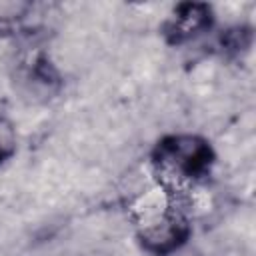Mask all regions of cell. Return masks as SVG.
Returning a JSON list of instances; mask_svg holds the SVG:
<instances>
[{"mask_svg":"<svg viewBox=\"0 0 256 256\" xmlns=\"http://www.w3.org/2000/svg\"><path fill=\"white\" fill-rule=\"evenodd\" d=\"M214 162L212 144L198 134H166L150 152V168L158 190L174 198L206 180Z\"/></svg>","mask_w":256,"mask_h":256,"instance_id":"obj_1","label":"cell"},{"mask_svg":"<svg viewBox=\"0 0 256 256\" xmlns=\"http://www.w3.org/2000/svg\"><path fill=\"white\" fill-rule=\"evenodd\" d=\"M190 232L192 226L186 212L180 208V198L168 194H164V204L146 212L144 220L138 224V240L154 256L188 244Z\"/></svg>","mask_w":256,"mask_h":256,"instance_id":"obj_2","label":"cell"},{"mask_svg":"<svg viewBox=\"0 0 256 256\" xmlns=\"http://www.w3.org/2000/svg\"><path fill=\"white\" fill-rule=\"evenodd\" d=\"M214 24L212 6L206 2H180L162 24V36L170 46L186 44L208 32Z\"/></svg>","mask_w":256,"mask_h":256,"instance_id":"obj_3","label":"cell"},{"mask_svg":"<svg viewBox=\"0 0 256 256\" xmlns=\"http://www.w3.org/2000/svg\"><path fill=\"white\" fill-rule=\"evenodd\" d=\"M250 44H252V30L248 26L228 28L220 36V48H224V52H228V54L244 52L250 48Z\"/></svg>","mask_w":256,"mask_h":256,"instance_id":"obj_4","label":"cell"},{"mask_svg":"<svg viewBox=\"0 0 256 256\" xmlns=\"http://www.w3.org/2000/svg\"><path fill=\"white\" fill-rule=\"evenodd\" d=\"M16 144H18V138H16L14 124L8 118L0 116V166L16 154Z\"/></svg>","mask_w":256,"mask_h":256,"instance_id":"obj_5","label":"cell"},{"mask_svg":"<svg viewBox=\"0 0 256 256\" xmlns=\"http://www.w3.org/2000/svg\"><path fill=\"white\" fill-rule=\"evenodd\" d=\"M160 256H202L196 248H192V246H188V244H182V246H178V248H174V250H168V252H164V254H160Z\"/></svg>","mask_w":256,"mask_h":256,"instance_id":"obj_6","label":"cell"}]
</instances>
